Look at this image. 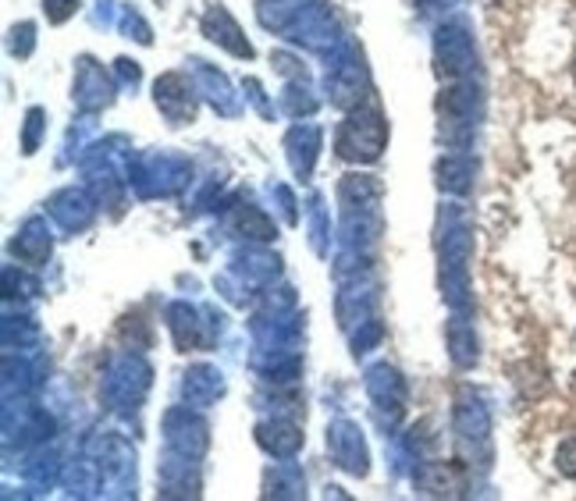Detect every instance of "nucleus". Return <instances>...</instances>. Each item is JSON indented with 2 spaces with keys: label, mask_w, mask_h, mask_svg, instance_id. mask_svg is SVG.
I'll use <instances>...</instances> for the list:
<instances>
[{
  "label": "nucleus",
  "mask_w": 576,
  "mask_h": 501,
  "mask_svg": "<svg viewBox=\"0 0 576 501\" xmlns=\"http://www.w3.org/2000/svg\"><path fill=\"white\" fill-rule=\"evenodd\" d=\"M573 75H576V68H573Z\"/></svg>",
  "instance_id": "f03ea898"
},
{
  "label": "nucleus",
  "mask_w": 576,
  "mask_h": 501,
  "mask_svg": "<svg viewBox=\"0 0 576 501\" xmlns=\"http://www.w3.org/2000/svg\"><path fill=\"white\" fill-rule=\"evenodd\" d=\"M555 462H559V473H566V477H573V480H576V434L559 445V455H555Z\"/></svg>",
  "instance_id": "f257e3e1"
}]
</instances>
